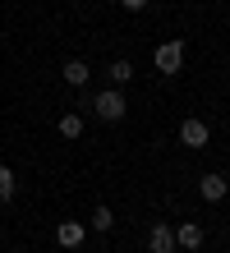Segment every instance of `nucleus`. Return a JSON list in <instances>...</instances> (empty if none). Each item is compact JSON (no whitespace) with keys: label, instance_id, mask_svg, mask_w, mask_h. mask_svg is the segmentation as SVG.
I'll use <instances>...</instances> for the list:
<instances>
[{"label":"nucleus","instance_id":"39448f33","mask_svg":"<svg viewBox=\"0 0 230 253\" xmlns=\"http://www.w3.org/2000/svg\"><path fill=\"white\" fill-rule=\"evenodd\" d=\"M207 138H212V129H207L203 120H184V125H180V143H184V147H207Z\"/></svg>","mask_w":230,"mask_h":253},{"label":"nucleus","instance_id":"f8f14e48","mask_svg":"<svg viewBox=\"0 0 230 253\" xmlns=\"http://www.w3.org/2000/svg\"><path fill=\"white\" fill-rule=\"evenodd\" d=\"M9 198H14V170L0 166V203H9Z\"/></svg>","mask_w":230,"mask_h":253},{"label":"nucleus","instance_id":"f257e3e1","mask_svg":"<svg viewBox=\"0 0 230 253\" xmlns=\"http://www.w3.org/2000/svg\"><path fill=\"white\" fill-rule=\"evenodd\" d=\"M152 65H157V74H180V69H184V42H180V37L161 42V46L152 51Z\"/></svg>","mask_w":230,"mask_h":253},{"label":"nucleus","instance_id":"6e6552de","mask_svg":"<svg viewBox=\"0 0 230 253\" xmlns=\"http://www.w3.org/2000/svg\"><path fill=\"white\" fill-rule=\"evenodd\" d=\"M60 138H83V115H74V111H65V115H60Z\"/></svg>","mask_w":230,"mask_h":253},{"label":"nucleus","instance_id":"9d476101","mask_svg":"<svg viewBox=\"0 0 230 253\" xmlns=\"http://www.w3.org/2000/svg\"><path fill=\"white\" fill-rule=\"evenodd\" d=\"M106 74H111V83L120 87V83H129V79H134V65H129V60H115V65L106 69Z\"/></svg>","mask_w":230,"mask_h":253},{"label":"nucleus","instance_id":"0eeeda50","mask_svg":"<svg viewBox=\"0 0 230 253\" xmlns=\"http://www.w3.org/2000/svg\"><path fill=\"white\" fill-rule=\"evenodd\" d=\"M198 193H203L207 203H221L226 198V180L221 175H203V180H198Z\"/></svg>","mask_w":230,"mask_h":253},{"label":"nucleus","instance_id":"1a4fd4ad","mask_svg":"<svg viewBox=\"0 0 230 253\" xmlns=\"http://www.w3.org/2000/svg\"><path fill=\"white\" fill-rule=\"evenodd\" d=\"M88 74H92V69H88L83 60H69V65H65V83H69V87H83Z\"/></svg>","mask_w":230,"mask_h":253},{"label":"nucleus","instance_id":"9b49d317","mask_svg":"<svg viewBox=\"0 0 230 253\" xmlns=\"http://www.w3.org/2000/svg\"><path fill=\"white\" fill-rule=\"evenodd\" d=\"M115 226V212L111 207H97V212H92V230H111Z\"/></svg>","mask_w":230,"mask_h":253},{"label":"nucleus","instance_id":"7ed1b4c3","mask_svg":"<svg viewBox=\"0 0 230 253\" xmlns=\"http://www.w3.org/2000/svg\"><path fill=\"white\" fill-rule=\"evenodd\" d=\"M147 253H175V226L157 221V226L147 230Z\"/></svg>","mask_w":230,"mask_h":253},{"label":"nucleus","instance_id":"20e7f679","mask_svg":"<svg viewBox=\"0 0 230 253\" xmlns=\"http://www.w3.org/2000/svg\"><path fill=\"white\" fill-rule=\"evenodd\" d=\"M55 240H60V249H79L88 240V226H83V221H60V226H55Z\"/></svg>","mask_w":230,"mask_h":253},{"label":"nucleus","instance_id":"ddd939ff","mask_svg":"<svg viewBox=\"0 0 230 253\" xmlns=\"http://www.w3.org/2000/svg\"><path fill=\"white\" fill-rule=\"evenodd\" d=\"M120 5H125L129 14H138V9H147V5H152V0H120Z\"/></svg>","mask_w":230,"mask_h":253},{"label":"nucleus","instance_id":"f03ea898","mask_svg":"<svg viewBox=\"0 0 230 253\" xmlns=\"http://www.w3.org/2000/svg\"><path fill=\"white\" fill-rule=\"evenodd\" d=\"M92 111H97L106 125L125 120V111H129V106H125V92H115V87H106V92H97V97H92Z\"/></svg>","mask_w":230,"mask_h":253},{"label":"nucleus","instance_id":"423d86ee","mask_svg":"<svg viewBox=\"0 0 230 253\" xmlns=\"http://www.w3.org/2000/svg\"><path fill=\"white\" fill-rule=\"evenodd\" d=\"M175 244L180 249H203V226H198V221H184V226H175Z\"/></svg>","mask_w":230,"mask_h":253}]
</instances>
